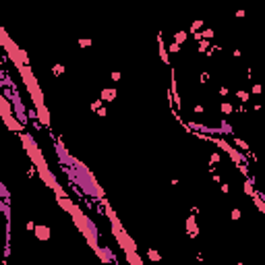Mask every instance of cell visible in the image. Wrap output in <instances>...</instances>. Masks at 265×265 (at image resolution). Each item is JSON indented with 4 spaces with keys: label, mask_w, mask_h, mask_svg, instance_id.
<instances>
[{
    "label": "cell",
    "mask_w": 265,
    "mask_h": 265,
    "mask_svg": "<svg viewBox=\"0 0 265 265\" xmlns=\"http://www.w3.org/2000/svg\"><path fill=\"white\" fill-rule=\"evenodd\" d=\"M222 112H224V114H230V112H232V104H228V102L222 104Z\"/></svg>",
    "instance_id": "5bb4252c"
},
{
    "label": "cell",
    "mask_w": 265,
    "mask_h": 265,
    "mask_svg": "<svg viewBox=\"0 0 265 265\" xmlns=\"http://www.w3.org/2000/svg\"><path fill=\"white\" fill-rule=\"evenodd\" d=\"M199 48H201V52H205V48H207V42H203V40H201V42H199Z\"/></svg>",
    "instance_id": "603a6c76"
},
{
    "label": "cell",
    "mask_w": 265,
    "mask_h": 265,
    "mask_svg": "<svg viewBox=\"0 0 265 265\" xmlns=\"http://www.w3.org/2000/svg\"><path fill=\"white\" fill-rule=\"evenodd\" d=\"M232 220H240V209H232Z\"/></svg>",
    "instance_id": "d6986e66"
},
{
    "label": "cell",
    "mask_w": 265,
    "mask_h": 265,
    "mask_svg": "<svg viewBox=\"0 0 265 265\" xmlns=\"http://www.w3.org/2000/svg\"><path fill=\"white\" fill-rule=\"evenodd\" d=\"M236 97H240V102H249V93L247 91H236Z\"/></svg>",
    "instance_id": "4fadbf2b"
},
{
    "label": "cell",
    "mask_w": 265,
    "mask_h": 265,
    "mask_svg": "<svg viewBox=\"0 0 265 265\" xmlns=\"http://www.w3.org/2000/svg\"><path fill=\"white\" fill-rule=\"evenodd\" d=\"M99 99H102V102H112V99H116V89H102Z\"/></svg>",
    "instance_id": "8992f818"
},
{
    "label": "cell",
    "mask_w": 265,
    "mask_h": 265,
    "mask_svg": "<svg viewBox=\"0 0 265 265\" xmlns=\"http://www.w3.org/2000/svg\"><path fill=\"white\" fill-rule=\"evenodd\" d=\"M220 162V153H211V164H218Z\"/></svg>",
    "instance_id": "44dd1931"
},
{
    "label": "cell",
    "mask_w": 265,
    "mask_h": 265,
    "mask_svg": "<svg viewBox=\"0 0 265 265\" xmlns=\"http://www.w3.org/2000/svg\"><path fill=\"white\" fill-rule=\"evenodd\" d=\"M253 93H261V85H253Z\"/></svg>",
    "instance_id": "d4e9b609"
},
{
    "label": "cell",
    "mask_w": 265,
    "mask_h": 265,
    "mask_svg": "<svg viewBox=\"0 0 265 265\" xmlns=\"http://www.w3.org/2000/svg\"><path fill=\"white\" fill-rule=\"evenodd\" d=\"M228 191H230V186H228V184L224 182V184H222V193H228Z\"/></svg>",
    "instance_id": "484cf974"
},
{
    "label": "cell",
    "mask_w": 265,
    "mask_h": 265,
    "mask_svg": "<svg viewBox=\"0 0 265 265\" xmlns=\"http://www.w3.org/2000/svg\"><path fill=\"white\" fill-rule=\"evenodd\" d=\"M124 255H127L129 265H143V261H141V259H139V255H137V251H127Z\"/></svg>",
    "instance_id": "5b68a950"
},
{
    "label": "cell",
    "mask_w": 265,
    "mask_h": 265,
    "mask_svg": "<svg viewBox=\"0 0 265 265\" xmlns=\"http://www.w3.org/2000/svg\"><path fill=\"white\" fill-rule=\"evenodd\" d=\"M178 50H180V46H178V44H172V46H170V52H178Z\"/></svg>",
    "instance_id": "cb8c5ba5"
},
{
    "label": "cell",
    "mask_w": 265,
    "mask_h": 265,
    "mask_svg": "<svg viewBox=\"0 0 265 265\" xmlns=\"http://www.w3.org/2000/svg\"><path fill=\"white\" fill-rule=\"evenodd\" d=\"M244 193H247L249 197H253V195H255V191H253V182L244 180Z\"/></svg>",
    "instance_id": "30bf717a"
},
{
    "label": "cell",
    "mask_w": 265,
    "mask_h": 265,
    "mask_svg": "<svg viewBox=\"0 0 265 265\" xmlns=\"http://www.w3.org/2000/svg\"><path fill=\"white\" fill-rule=\"evenodd\" d=\"M186 230H188L191 236H197V234H199V228H197V224H195V216H188V220H186Z\"/></svg>",
    "instance_id": "277c9868"
},
{
    "label": "cell",
    "mask_w": 265,
    "mask_h": 265,
    "mask_svg": "<svg viewBox=\"0 0 265 265\" xmlns=\"http://www.w3.org/2000/svg\"><path fill=\"white\" fill-rule=\"evenodd\" d=\"M182 42H186V33H184V31H178L176 35H174V44H182Z\"/></svg>",
    "instance_id": "9c48e42d"
},
{
    "label": "cell",
    "mask_w": 265,
    "mask_h": 265,
    "mask_svg": "<svg viewBox=\"0 0 265 265\" xmlns=\"http://www.w3.org/2000/svg\"><path fill=\"white\" fill-rule=\"evenodd\" d=\"M79 46L81 48H89L91 46V40H79Z\"/></svg>",
    "instance_id": "ac0fdd59"
},
{
    "label": "cell",
    "mask_w": 265,
    "mask_h": 265,
    "mask_svg": "<svg viewBox=\"0 0 265 265\" xmlns=\"http://www.w3.org/2000/svg\"><path fill=\"white\" fill-rule=\"evenodd\" d=\"M201 27H203V21L199 19V21H193V27H191V29H193V31H197V29H201Z\"/></svg>",
    "instance_id": "9a60e30c"
},
{
    "label": "cell",
    "mask_w": 265,
    "mask_h": 265,
    "mask_svg": "<svg viewBox=\"0 0 265 265\" xmlns=\"http://www.w3.org/2000/svg\"><path fill=\"white\" fill-rule=\"evenodd\" d=\"M35 116L42 120V124H44V127H50V114H48L46 106H42V108H38V110H35Z\"/></svg>",
    "instance_id": "3957f363"
},
{
    "label": "cell",
    "mask_w": 265,
    "mask_h": 265,
    "mask_svg": "<svg viewBox=\"0 0 265 265\" xmlns=\"http://www.w3.org/2000/svg\"><path fill=\"white\" fill-rule=\"evenodd\" d=\"M195 112H197V114H203V112H205V108H203L201 104H197V106H195Z\"/></svg>",
    "instance_id": "ffe728a7"
},
{
    "label": "cell",
    "mask_w": 265,
    "mask_h": 265,
    "mask_svg": "<svg viewBox=\"0 0 265 265\" xmlns=\"http://www.w3.org/2000/svg\"><path fill=\"white\" fill-rule=\"evenodd\" d=\"M0 265H6V261H2V263H0Z\"/></svg>",
    "instance_id": "83f0119b"
},
{
    "label": "cell",
    "mask_w": 265,
    "mask_h": 265,
    "mask_svg": "<svg viewBox=\"0 0 265 265\" xmlns=\"http://www.w3.org/2000/svg\"><path fill=\"white\" fill-rule=\"evenodd\" d=\"M112 81H120V73H118V71L112 73Z\"/></svg>",
    "instance_id": "7402d4cb"
},
{
    "label": "cell",
    "mask_w": 265,
    "mask_h": 265,
    "mask_svg": "<svg viewBox=\"0 0 265 265\" xmlns=\"http://www.w3.org/2000/svg\"><path fill=\"white\" fill-rule=\"evenodd\" d=\"M236 265H244V263H236Z\"/></svg>",
    "instance_id": "f1b7e54d"
},
{
    "label": "cell",
    "mask_w": 265,
    "mask_h": 265,
    "mask_svg": "<svg viewBox=\"0 0 265 265\" xmlns=\"http://www.w3.org/2000/svg\"><path fill=\"white\" fill-rule=\"evenodd\" d=\"M201 38H207V40H211V38H213V31H211V29H205V31L201 33Z\"/></svg>",
    "instance_id": "2e32d148"
},
{
    "label": "cell",
    "mask_w": 265,
    "mask_h": 265,
    "mask_svg": "<svg viewBox=\"0 0 265 265\" xmlns=\"http://www.w3.org/2000/svg\"><path fill=\"white\" fill-rule=\"evenodd\" d=\"M220 95H228V87H222L220 89Z\"/></svg>",
    "instance_id": "4316f807"
},
{
    "label": "cell",
    "mask_w": 265,
    "mask_h": 265,
    "mask_svg": "<svg viewBox=\"0 0 265 265\" xmlns=\"http://www.w3.org/2000/svg\"><path fill=\"white\" fill-rule=\"evenodd\" d=\"M0 195H2V197L8 201V193H6V188H4V184H2V182H0Z\"/></svg>",
    "instance_id": "e0dca14e"
},
{
    "label": "cell",
    "mask_w": 265,
    "mask_h": 265,
    "mask_svg": "<svg viewBox=\"0 0 265 265\" xmlns=\"http://www.w3.org/2000/svg\"><path fill=\"white\" fill-rule=\"evenodd\" d=\"M56 201L62 205V209H66V213H71V209H73V205H75V203L68 199V195H66V197H56Z\"/></svg>",
    "instance_id": "52a82bcc"
},
{
    "label": "cell",
    "mask_w": 265,
    "mask_h": 265,
    "mask_svg": "<svg viewBox=\"0 0 265 265\" xmlns=\"http://www.w3.org/2000/svg\"><path fill=\"white\" fill-rule=\"evenodd\" d=\"M147 257L151 259V261H160L162 257H160V253L155 251V249H147Z\"/></svg>",
    "instance_id": "ba28073f"
},
{
    "label": "cell",
    "mask_w": 265,
    "mask_h": 265,
    "mask_svg": "<svg viewBox=\"0 0 265 265\" xmlns=\"http://www.w3.org/2000/svg\"><path fill=\"white\" fill-rule=\"evenodd\" d=\"M234 143H236V145H238V147H240L242 151H247V153H249V145H247V143H244L242 139H234Z\"/></svg>",
    "instance_id": "8fae6325"
},
{
    "label": "cell",
    "mask_w": 265,
    "mask_h": 265,
    "mask_svg": "<svg viewBox=\"0 0 265 265\" xmlns=\"http://www.w3.org/2000/svg\"><path fill=\"white\" fill-rule=\"evenodd\" d=\"M197 135H199L201 139H207V141L216 143V147H222V149H224V151H226V153H228V155H230V158L234 160V164H236V166H240V164L244 162L242 153H238V151H236V149H234L232 145H228V143H226L224 139H216V137H207V135H201V132H197Z\"/></svg>",
    "instance_id": "6da1fadb"
},
{
    "label": "cell",
    "mask_w": 265,
    "mask_h": 265,
    "mask_svg": "<svg viewBox=\"0 0 265 265\" xmlns=\"http://www.w3.org/2000/svg\"><path fill=\"white\" fill-rule=\"evenodd\" d=\"M52 73H54V75H62V73H64V66H62V64H54V66H52Z\"/></svg>",
    "instance_id": "7c38bea8"
},
{
    "label": "cell",
    "mask_w": 265,
    "mask_h": 265,
    "mask_svg": "<svg viewBox=\"0 0 265 265\" xmlns=\"http://www.w3.org/2000/svg\"><path fill=\"white\" fill-rule=\"evenodd\" d=\"M33 234H35L38 240H50V228L48 226H35Z\"/></svg>",
    "instance_id": "7a4b0ae2"
}]
</instances>
